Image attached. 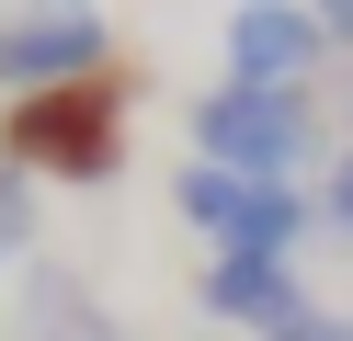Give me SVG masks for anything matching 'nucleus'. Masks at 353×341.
Masks as SVG:
<instances>
[{
  "label": "nucleus",
  "instance_id": "f257e3e1",
  "mask_svg": "<svg viewBox=\"0 0 353 341\" xmlns=\"http://www.w3.org/2000/svg\"><path fill=\"white\" fill-rule=\"evenodd\" d=\"M194 159H216L239 182H296L319 159V114H307V91L216 80V91H194Z\"/></svg>",
  "mask_w": 353,
  "mask_h": 341
},
{
  "label": "nucleus",
  "instance_id": "f03ea898",
  "mask_svg": "<svg viewBox=\"0 0 353 341\" xmlns=\"http://www.w3.org/2000/svg\"><path fill=\"white\" fill-rule=\"evenodd\" d=\"M0 159L12 171H57V182H103L114 171V91L69 80V91H23L0 114Z\"/></svg>",
  "mask_w": 353,
  "mask_h": 341
},
{
  "label": "nucleus",
  "instance_id": "7ed1b4c3",
  "mask_svg": "<svg viewBox=\"0 0 353 341\" xmlns=\"http://www.w3.org/2000/svg\"><path fill=\"white\" fill-rule=\"evenodd\" d=\"M319 57H330V23L307 12V0H251V12H228V80H251V91H307Z\"/></svg>",
  "mask_w": 353,
  "mask_h": 341
},
{
  "label": "nucleus",
  "instance_id": "20e7f679",
  "mask_svg": "<svg viewBox=\"0 0 353 341\" xmlns=\"http://www.w3.org/2000/svg\"><path fill=\"white\" fill-rule=\"evenodd\" d=\"M103 68V12H0V80L12 91H69Z\"/></svg>",
  "mask_w": 353,
  "mask_h": 341
},
{
  "label": "nucleus",
  "instance_id": "39448f33",
  "mask_svg": "<svg viewBox=\"0 0 353 341\" xmlns=\"http://www.w3.org/2000/svg\"><path fill=\"white\" fill-rule=\"evenodd\" d=\"M205 307L228 318V330L274 341V330L307 318V296H296V262H285V250H216V262H205Z\"/></svg>",
  "mask_w": 353,
  "mask_h": 341
},
{
  "label": "nucleus",
  "instance_id": "423d86ee",
  "mask_svg": "<svg viewBox=\"0 0 353 341\" xmlns=\"http://www.w3.org/2000/svg\"><path fill=\"white\" fill-rule=\"evenodd\" d=\"M251 194H262V182L216 171V159H183V171H171V216H183V227H205L216 250L239 239V216H251Z\"/></svg>",
  "mask_w": 353,
  "mask_h": 341
},
{
  "label": "nucleus",
  "instance_id": "0eeeda50",
  "mask_svg": "<svg viewBox=\"0 0 353 341\" xmlns=\"http://www.w3.org/2000/svg\"><path fill=\"white\" fill-rule=\"evenodd\" d=\"M296 227H307V194H296V182H262L228 250H296Z\"/></svg>",
  "mask_w": 353,
  "mask_h": 341
},
{
  "label": "nucleus",
  "instance_id": "6e6552de",
  "mask_svg": "<svg viewBox=\"0 0 353 341\" xmlns=\"http://www.w3.org/2000/svg\"><path fill=\"white\" fill-rule=\"evenodd\" d=\"M34 307H46V330H34V341H125L114 318H103V307H80V296L57 285V273H46V285H34Z\"/></svg>",
  "mask_w": 353,
  "mask_h": 341
},
{
  "label": "nucleus",
  "instance_id": "1a4fd4ad",
  "mask_svg": "<svg viewBox=\"0 0 353 341\" xmlns=\"http://www.w3.org/2000/svg\"><path fill=\"white\" fill-rule=\"evenodd\" d=\"M23 250H34V171L0 159V262H23Z\"/></svg>",
  "mask_w": 353,
  "mask_h": 341
},
{
  "label": "nucleus",
  "instance_id": "9d476101",
  "mask_svg": "<svg viewBox=\"0 0 353 341\" xmlns=\"http://www.w3.org/2000/svg\"><path fill=\"white\" fill-rule=\"evenodd\" d=\"M330 227H342V239H353V148L330 159Z\"/></svg>",
  "mask_w": 353,
  "mask_h": 341
},
{
  "label": "nucleus",
  "instance_id": "9b49d317",
  "mask_svg": "<svg viewBox=\"0 0 353 341\" xmlns=\"http://www.w3.org/2000/svg\"><path fill=\"white\" fill-rule=\"evenodd\" d=\"M274 341H353V318H330V307H307L296 330H274Z\"/></svg>",
  "mask_w": 353,
  "mask_h": 341
},
{
  "label": "nucleus",
  "instance_id": "f8f14e48",
  "mask_svg": "<svg viewBox=\"0 0 353 341\" xmlns=\"http://www.w3.org/2000/svg\"><path fill=\"white\" fill-rule=\"evenodd\" d=\"M307 12L330 23V45H353V0H307Z\"/></svg>",
  "mask_w": 353,
  "mask_h": 341
},
{
  "label": "nucleus",
  "instance_id": "ddd939ff",
  "mask_svg": "<svg viewBox=\"0 0 353 341\" xmlns=\"http://www.w3.org/2000/svg\"><path fill=\"white\" fill-rule=\"evenodd\" d=\"M57 12H80V0H57Z\"/></svg>",
  "mask_w": 353,
  "mask_h": 341
},
{
  "label": "nucleus",
  "instance_id": "4468645a",
  "mask_svg": "<svg viewBox=\"0 0 353 341\" xmlns=\"http://www.w3.org/2000/svg\"><path fill=\"white\" fill-rule=\"evenodd\" d=\"M239 12H251V0H239Z\"/></svg>",
  "mask_w": 353,
  "mask_h": 341
}]
</instances>
